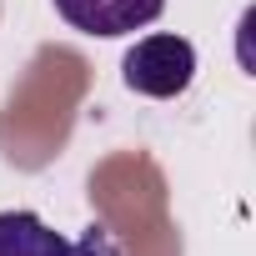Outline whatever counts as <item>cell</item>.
<instances>
[{
  "instance_id": "6da1fadb",
  "label": "cell",
  "mask_w": 256,
  "mask_h": 256,
  "mask_svg": "<svg viewBox=\"0 0 256 256\" xmlns=\"http://www.w3.org/2000/svg\"><path fill=\"white\" fill-rule=\"evenodd\" d=\"M120 80L126 90L151 96V100H171L196 80V46L186 36H146L126 50L120 60Z\"/></svg>"
},
{
  "instance_id": "7a4b0ae2",
  "label": "cell",
  "mask_w": 256,
  "mask_h": 256,
  "mask_svg": "<svg viewBox=\"0 0 256 256\" xmlns=\"http://www.w3.org/2000/svg\"><path fill=\"white\" fill-rule=\"evenodd\" d=\"M0 256H120V251L106 226H90L80 241H70L36 211H0Z\"/></svg>"
},
{
  "instance_id": "3957f363",
  "label": "cell",
  "mask_w": 256,
  "mask_h": 256,
  "mask_svg": "<svg viewBox=\"0 0 256 256\" xmlns=\"http://www.w3.org/2000/svg\"><path fill=\"white\" fill-rule=\"evenodd\" d=\"M50 6H56V16H60L70 30L116 40V36L146 30V26L166 10V0H50Z\"/></svg>"
}]
</instances>
